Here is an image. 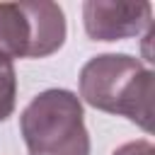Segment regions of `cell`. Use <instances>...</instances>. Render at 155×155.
Wrapping results in <instances>:
<instances>
[{
	"instance_id": "obj_6",
	"label": "cell",
	"mask_w": 155,
	"mask_h": 155,
	"mask_svg": "<svg viewBox=\"0 0 155 155\" xmlns=\"http://www.w3.org/2000/svg\"><path fill=\"white\" fill-rule=\"evenodd\" d=\"M17 102V73L12 61L0 58V121L12 116Z\"/></svg>"
},
{
	"instance_id": "obj_2",
	"label": "cell",
	"mask_w": 155,
	"mask_h": 155,
	"mask_svg": "<svg viewBox=\"0 0 155 155\" xmlns=\"http://www.w3.org/2000/svg\"><path fill=\"white\" fill-rule=\"evenodd\" d=\"M19 131L29 155H90L82 102L70 90L39 92L19 114Z\"/></svg>"
},
{
	"instance_id": "obj_1",
	"label": "cell",
	"mask_w": 155,
	"mask_h": 155,
	"mask_svg": "<svg viewBox=\"0 0 155 155\" xmlns=\"http://www.w3.org/2000/svg\"><path fill=\"white\" fill-rule=\"evenodd\" d=\"M155 75L128 53H102L80 70V97L107 114H119L153 133Z\"/></svg>"
},
{
	"instance_id": "obj_3",
	"label": "cell",
	"mask_w": 155,
	"mask_h": 155,
	"mask_svg": "<svg viewBox=\"0 0 155 155\" xmlns=\"http://www.w3.org/2000/svg\"><path fill=\"white\" fill-rule=\"evenodd\" d=\"M85 34L92 41H119L131 39L153 27L150 2H104L87 0L82 5Z\"/></svg>"
},
{
	"instance_id": "obj_4",
	"label": "cell",
	"mask_w": 155,
	"mask_h": 155,
	"mask_svg": "<svg viewBox=\"0 0 155 155\" xmlns=\"http://www.w3.org/2000/svg\"><path fill=\"white\" fill-rule=\"evenodd\" d=\"M29 27H31V48L29 58H46L56 53L65 41V15L56 2L31 0L22 2Z\"/></svg>"
},
{
	"instance_id": "obj_5",
	"label": "cell",
	"mask_w": 155,
	"mask_h": 155,
	"mask_svg": "<svg viewBox=\"0 0 155 155\" xmlns=\"http://www.w3.org/2000/svg\"><path fill=\"white\" fill-rule=\"evenodd\" d=\"M31 27L22 2H0V58H29Z\"/></svg>"
},
{
	"instance_id": "obj_7",
	"label": "cell",
	"mask_w": 155,
	"mask_h": 155,
	"mask_svg": "<svg viewBox=\"0 0 155 155\" xmlns=\"http://www.w3.org/2000/svg\"><path fill=\"white\" fill-rule=\"evenodd\" d=\"M111 155H155V145L150 140H131L116 148Z\"/></svg>"
}]
</instances>
